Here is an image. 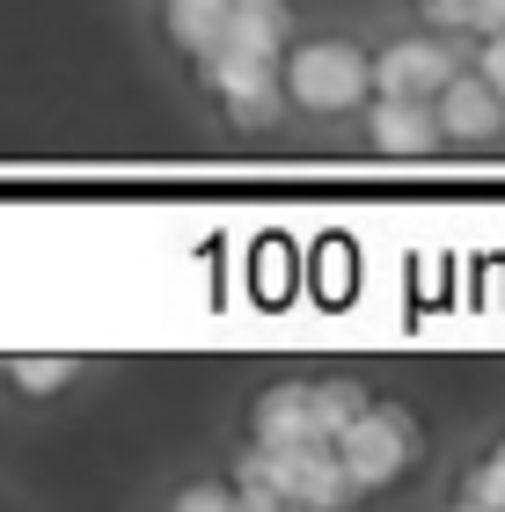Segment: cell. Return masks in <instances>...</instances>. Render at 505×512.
Here are the masks:
<instances>
[{
	"mask_svg": "<svg viewBox=\"0 0 505 512\" xmlns=\"http://www.w3.org/2000/svg\"><path fill=\"white\" fill-rule=\"evenodd\" d=\"M279 88L308 118H337V110H359L374 96V59L344 37H293L279 52Z\"/></svg>",
	"mask_w": 505,
	"mask_h": 512,
	"instance_id": "6da1fadb",
	"label": "cell"
},
{
	"mask_svg": "<svg viewBox=\"0 0 505 512\" xmlns=\"http://www.w3.org/2000/svg\"><path fill=\"white\" fill-rule=\"evenodd\" d=\"M418 417L410 410H396V403H366L352 425H337L330 432V454H337V469H344V483H352V498H366V491H388L410 461H418Z\"/></svg>",
	"mask_w": 505,
	"mask_h": 512,
	"instance_id": "7a4b0ae2",
	"label": "cell"
},
{
	"mask_svg": "<svg viewBox=\"0 0 505 512\" xmlns=\"http://www.w3.org/2000/svg\"><path fill=\"white\" fill-rule=\"evenodd\" d=\"M205 81H213L220 110L235 118L242 132H264L271 118L286 110V88H279V59H249V52H213L205 59Z\"/></svg>",
	"mask_w": 505,
	"mask_h": 512,
	"instance_id": "3957f363",
	"label": "cell"
},
{
	"mask_svg": "<svg viewBox=\"0 0 505 512\" xmlns=\"http://www.w3.org/2000/svg\"><path fill=\"white\" fill-rule=\"evenodd\" d=\"M366 132H374V154H388V161H425L447 147L432 96H374L366 103Z\"/></svg>",
	"mask_w": 505,
	"mask_h": 512,
	"instance_id": "277c9868",
	"label": "cell"
},
{
	"mask_svg": "<svg viewBox=\"0 0 505 512\" xmlns=\"http://www.w3.org/2000/svg\"><path fill=\"white\" fill-rule=\"evenodd\" d=\"M271 454V447H264ZM271 469H279V498L286 505H315V512H337L352 505V483H344L330 439H308V447H279L271 454Z\"/></svg>",
	"mask_w": 505,
	"mask_h": 512,
	"instance_id": "5b68a950",
	"label": "cell"
},
{
	"mask_svg": "<svg viewBox=\"0 0 505 512\" xmlns=\"http://www.w3.org/2000/svg\"><path fill=\"white\" fill-rule=\"evenodd\" d=\"M432 118H440V139H469V147H484V139L505 132V96H491L476 74H454L432 88Z\"/></svg>",
	"mask_w": 505,
	"mask_h": 512,
	"instance_id": "8992f818",
	"label": "cell"
},
{
	"mask_svg": "<svg viewBox=\"0 0 505 512\" xmlns=\"http://www.w3.org/2000/svg\"><path fill=\"white\" fill-rule=\"evenodd\" d=\"M454 66L462 59L447 52V37H396L374 59V96H432Z\"/></svg>",
	"mask_w": 505,
	"mask_h": 512,
	"instance_id": "52a82bcc",
	"label": "cell"
},
{
	"mask_svg": "<svg viewBox=\"0 0 505 512\" xmlns=\"http://www.w3.org/2000/svg\"><path fill=\"white\" fill-rule=\"evenodd\" d=\"M308 439H323L315 432V395L308 381H286V388H264L257 395V410H249V447H308Z\"/></svg>",
	"mask_w": 505,
	"mask_h": 512,
	"instance_id": "ba28073f",
	"label": "cell"
},
{
	"mask_svg": "<svg viewBox=\"0 0 505 512\" xmlns=\"http://www.w3.org/2000/svg\"><path fill=\"white\" fill-rule=\"evenodd\" d=\"M286 44H293V8H286V0H227V30H220V52L279 59Z\"/></svg>",
	"mask_w": 505,
	"mask_h": 512,
	"instance_id": "9c48e42d",
	"label": "cell"
},
{
	"mask_svg": "<svg viewBox=\"0 0 505 512\" xmlns=\"http://www.w3.org/2000/svg\"><path fill=\"white\" fill-rule=\"evenodd\" d=\"M162 30L176 37V52L205 66L220 52V30H227V0H162Z\"/></svg>",
	"mask_w": 505,
	"mask_h": 512,
	"instance_id": "30bf717a",
	"label": "cell"
},
{
	"mask_svg": "<svg viewBox=\"0 0 505 512\" xmlns=\"http://www.w3.org/2000/svg\"><path fill=\"white\" fill-rule=\"evenodd\" d=\"M308 395H315V432H337V425H352V417L374 403V395H366L359 381H308Z\"/></svg>",
	"mask_w": 505,
	"mask_h": 512,
	"instance_id": "8fae6325",
	"label": "cell"
},
{
	"mask_svg": "<svg viewBox=\"0 0 505 512\" xmlns=\"http://www.w3.org/2000/svg\"><path fill=\"white\" fill-rule=\"evenodd\" d=\"M235 498H242L249 512H279V505H286V498H279V469H271V454H264V447H242Z\"/></svg>",
	"mask_w": 505,
	"mask_h": 512,
	"instance_id": "7c38bea8",
	"label": "cell"
},
{
	"mask_svg": "<svg viewBox=\"0 0 505 512\" xmlns=\"http://www.w3.org/2000/svg\"><path fill=\"white\" fill-rule=\"evenodd\" d=\"M8 381L22 395H52V388L74 381V359H66V352H22V359H8Z\"/></svg>",
	"mask_w": 505,
	"mask_h": 512,
	"instance_id": "4fadbf2b",
	"label": "cell"
},
{
	"mask_svg": "<svg viewBox=\"0 0 505 512\" xmlns=\"http://www.w3.org/2000/svg\"><path fill=\"white\" fill-rule=\"evenodd\" d=\"M462 505H476V512H505V439L491 447L484 469H469V476H462Z\"/></svg>",
	"mask_w": 505,
	"mask_h": 512,
	"instance_id": "5bb4252c",
	"label": "cell"
},
{
	"mask_svg": "<svg viewBox=\"0 0 505 512\" xmlns=\"http://www.w3.org/2000/svg\"><path fill=\"white\" fill-rule=\"evenodd\" d=\"M176 505H183V512H235L242 498H235V483H183Z\"/></svg>",
	"mask_w": 505,
	"mask_h": 512,
	"instance_id": "9a60e30c",
	"label": "cell"
},
{
	"mask_svg": "<svg viewBox=\"0 0 505 512\" xmlns=\"http://www.w3.org/2000/svg\"><path fill=\"white\" fill-rule=\"evenodd\" d=\"M476 81H484L491 96H505V30L484 37V52H476Z\"/></svg>",
	"mask_w": 505,
	"mask_h": 512,
	"instance_id": "2e32d148",
	"label": "cell"
},
{
	"mask_svg": "<svg viewBox=\"0 0 505 512\" xmlns=\"http://www.w3.org/2000/svg\"><path fill=\"white\" fill-rule=\"evenodd\" d=\"M462 30H476V37L505 30V0H469V8H462Z\"/></svg>",
	"mask_w": 505,
	"mask_h": 512,
	"instance_id": "e0dca14e",
	"label": "cell"
}]
</instances>
